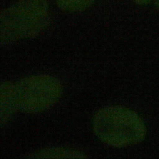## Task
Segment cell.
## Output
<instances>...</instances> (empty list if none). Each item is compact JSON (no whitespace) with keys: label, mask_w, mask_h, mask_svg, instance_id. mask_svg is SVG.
<instances>
[{"label":"cell","mask_w":159,"mask_h":159,"mask_svg":"<svg viewBox=\"0 0 159 159\" xmlns=\"http://www.w3.org/2000/svg\"><path fill=\"white\" fill-rule=\"evenodd\" d=\"M1 101V124H6L17 108L15 91L14 83L10 81H5L1 83L0 88Z\"/></svg>","instance_id":"cell-4"},{"label":"cell","mask_w":159,"mask_h":159,"mask_svg":"<svg viewBox=\"0 0 159 159\" xmlns=\"http://www.w3.org/2000/svg\"><path fill=\"white\" fill-rule=\"evenodd\" d=\"M49 20L47 0H22L1 13V43L34 37L47 27Z\"/></svg>","instance_id":"cell-2"},{"label":"cell","mask_w":159,"mask_h":159,"mask_svg":"<svg viewBox=\"0 0 159 159\" xmlns=\"http://www.w3.org/2000/svg\"><path fill=\"white\" fill-rule=\"evenodd\" d=\"M96 136L114 147H125L142 142L147 128L140 116L121 106H110L98 111L92 119Z\"/></svg>","instance_id":"cell-1"},{"label":"cell","mask_w":159,"mask_h":159,"mask_svg":"<svg viewBox=\"0 0 159 159\" xmlns=\"http://www.w3.org/2000/svg\"><path fill=\"white\" fill-rule=\"evenodd\" d=\"M152 2H153L154 4L159 8V0H152Z\"/></svg>","instance_id":"cell-8"},{"label":"cell","mask_w":159,"mask_h":159,"mask_svg":"<svg viewBox=\"0 0 159 159\" xmlns=\"http://www.w3.org/2000/svg\"><path fill=\"white\" fill-rule=\"evenodd\" d=\"M14 91L18 109L36 114L48 109L58 102L62 94V86L52 75H34L14 83Z\"/></svg>","instance_id":"cell-3"},{"label":"cell","mask_w":159,"mask_h":159,"mask_svg":"<svg viewBox=\"0 0 159 159\" xmlns=\"http://www.w3.org/2000/svg\"><path fill=\"white\" fill-rule=\"evenodd\" d=\"M134 2H135L137 4L139 5H146L150 2H152V0H133Z\"/></svg>","instance_id":"cell-7"},{"label":"cell","mask_w":159,"mask_h":159,"mask_svg":"<svg viewBox=\"0 0 159 159\" xmlns=\"http://www.w3.org/2000/svg\"><path fill=\"white\" fill-rule=\"evenodd\" d=\"M27 158H85V154L73 148L53 147L37 150L30 153Z\"/></svg>","instance_id":"cell-5"},{"label":"cell","mask_w":159,"mask_h":159,"mask_svg":"<svg viewBox=\"0 0 159 159\" xmlns=\"http://www.w3.org/2000/svg\"><path fill=\"white\" fill-rule=\"evenodd\" d=\"M98 0H56L60 9L68 12L83 11Z\"/></svg>","instance_id":"cell-6"}]
</instances>
